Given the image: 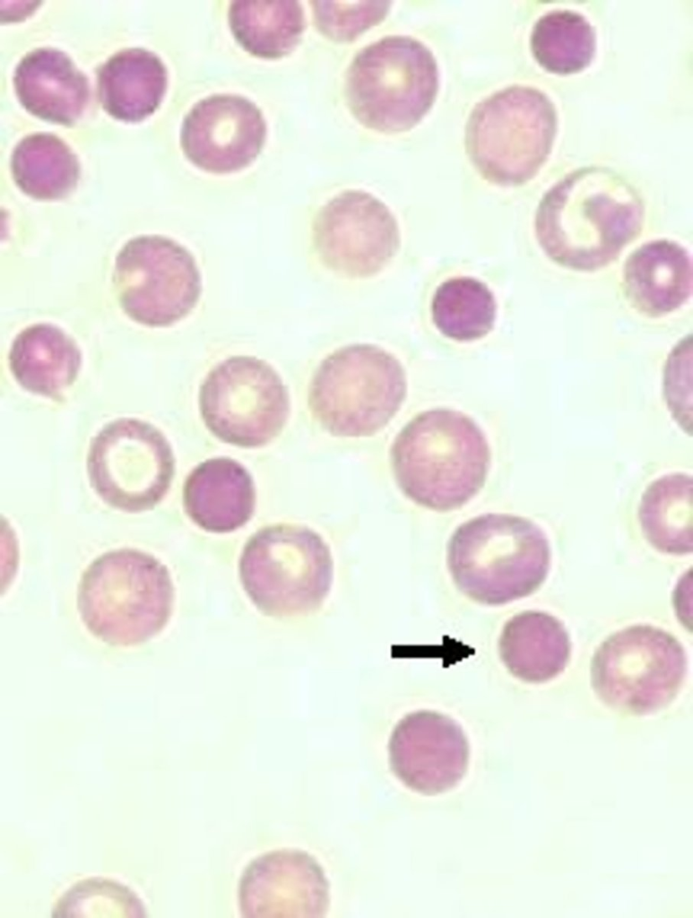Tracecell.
<instances>
[{"label":"cell","mask_w":693,"mask_h":918,"mask_svg":"<svg viewBox=\"0 0 693 918\" xmlns=\"http://www.w3.org/2000/svg\"><path fill=\"white\" fill-rule=\"evenodd\" d=\"M644 206L623 177L602 166L567 174L542 197L535 230L545 253L572 269L590 271L612 261L639 232Z\"/></svg>","instance_id":"cell-1"},{"label":"cell","mask_w":693,"mask_h":918,"mask_svg":"<svg viewBox=\"0 0 693 918\" xmlns=\"http://www.w3.org/2000/svg\"><path fill=\"white\" fill-rule=\"evenodd\" d=\"M532 52L546 70L571 74L586 67L596 48L593 26L580 13L552 10L541 15L531 34Z\"/></svg>","instance_id":"cell-27"},{"label":"cell","mask_w":693,"mask_h":918,"mask_svg":"<svg viewBox=\"0 0 693 918\" xmlns=\"http://www.w3.org/2000/svg\"><path fill=\"white\" fill-rule=\"evenodd\" d=\"M407 393L405 370L391 352L353 343L326 356L309 387L308 403L319 424L335 437H369L385 428Z\"/></svg>","instance_id":"cell-5"},{"label":"cell","mask_w":693,"mask_h":918,"mask_svg":"<svg viewBox=\"0 0 693 918\" xmlns=\"http://www.w3.org/2000/svg\"><path fill=\"white\" fill-rule=\"evenodd\" d=\"M229 19L238 42L263 58L288 55L304 29L302 8L295 1H235Z\"/></svg>","instance_id":"cell-23"},{"label":"cell","mask_w":693,"mask_h":918,"mask_svg":"<svg viewBox=\"0 0 693 918\" xmlns=\"http://www.w3.org/2000/svg\"><path fill=\"white\" fill-rule=\"evenodd\" d=\"M187 515L212 533H229L251 518L256 490L249 472L237 461L218 457L196 466L183 491Z\"/></svg>","instance_id":"cell-17"},{"label":"cell","mask_w":693,"mask_h":918,"mask_svg":"<svg viewBox=\"0 0 693 918\" xmlns=\"http://www.w3.org/2000/svg\"><path fill=\"white\" fill-rule=\"evenodd\" d=\"M259 109L236 95H214L197 102L184 119L181 145L197 167L230 173L250 164L265 138Z\"/></svg>","instance_id":"cell-15"},{"label":"cell","mask_w":693,"mask_h":918,"mask_svg":"<svg viewBox=\"0 0 693 918\" xmlns=\"http://www.w3.org/2000/svg\"><path fill=\"white\" fill-rule=\"evenodd\" d=\"M391 769L408 788L425 795L445 792L464 776L469 743L461 726L437 712L405 715L388 743Z\"/></svg>","instance_id":"cell-14"},{"label":"cell","mask_w":693,"mask_h":918,"mask_svg":"<svg viewBox=\"0 0 693 918\" xmlns=\"http://www.w3.org/2000/svg\"><path fill=\"white\" fill-rule=\"evenodd\" d=\"M683 340L670 355L664 376V393L673 416L692 430V342Z\"/></svg>","instance_id":"cell-29"},{"label":"cell","mask_w":693,"mask_h":918,"mask_svg":"<svg viewBox=\"0 0 693 918\" xmlns=\"http://www.w3.org/2000/svg\"><path fill=\"white\" fill-rule=\"evenodd\" d=\"M431 316L437 329L446 338L473 342L493 328L497 303L492 291L482 281L467 276L454 277L436 289Z\"/></svg>","instance_id":"cell-26"},{"label":"cell","mask_w":693,"mask_h":918,"mask_svg":"<svg viewBox=\"0 0 693 918\" xmlns=\"http://www.w3.org/2000/svg\"><path fill=\"white\" fill-rule=\"evenodd\" d=\"M550 561L544 533L522 516L487 513L460 524L447 545V565L471 599L500 605L537 590Z\"/></svg>","instance_id":"cell-3"},{"label":"cell","mask_w":693,"mask_h":918,"mask_svg":"<svg viewBox=\"0 0 693 918\" xmlns=\"http://www.w3.org/2000/svg\"><path fill=\"white\" fill-rule=\"evenodd\" d=\"M316 27L329 39L351 41L387 14L391 2H325L314 1Z\"/></svg>","instance_id":"cell-28"},{"label":"cell","mask_w":693,"mask_h":918,"mask_svg":"<svg viewBox=\"0 0 693 918\" xmlns=\"http://www.w3.org/2000/svg\"><path fill=\"white\" fill-rule=\"evenodd\" d=\"M390 456L402 492L437 512L460 508L473 498L490 465L482 429L465 413L448 408L412 418L394 437Z\"/></svg>","instance_id":"cell-2"},{"label":"cell","mask_w":693,"mask_h":918,"mask_svg":"<svg viewBox=\"0 0 693 918\" xmlns=\"http://www.w3.org/2000/svg\"><path fill=\"white\" fill-rule=\"evenodd\" d=\"M556 130L549 97L533 87L514 85L475 106L466 125L465 148L484 178L515 186L533 178L544 163Z\"/></svg>","instance_id":"cell-6"},{"label":"cell","mask_w":693,"mask_h":918,"mask_svg":"<svg viewBox=\"0 0 693 918\" xmlns=\"http://www.w3.org/2000/svg\"><path fill=\"white\" fill-rule=\"evenodd\" d=\"M499 653L508 671L533 683L550 680L566 668L570 641L564 625L546 612L527 611L505 625Z\"/></svg>","instance_id":"cell-20"},{"label":"cell","mask_w":693,"mask_h":918,"mask_svg":"<svg viewBox=\"0 0 693 918\" xmlns=\"http://www.w3.org/2000/svg\"><path fill=\"white\" fill-rule=\"evenodd\" d=\"M11 168L19 187L38 199H56L75 186L79 162L69 146L50 133H35L14 147Z\"/></svg>","instance_id":"cell-24"},{"label":"cell","mask_w":693,"mask_h":918,"mask_svg":"<svg viewBox=\"0 0 693 918\" xmlns=\"http://www.w3.org/2000/svg\"><path fill=\"white\" fill-rule=\"evenodd\" d=\"M202 418L220 440L240 447L264 446L279 435L290 411L277 371L254 356H231L213 367L199 394Z\"/></svg>","instance_id":"cell-10"},{"label":"cell","mask_w":693,"mask_h":918,"mask_svg":"<svg viewBox=\"0 0 693 918\" xmlns=\"http://www.w3.org/2000/svg\"><path fill=\"white\" fill-rule=\"evenodd\" d=\"M643 532L657 550L671 554L692 551V478L668 474L654 481L639 507Z\"/></svg>","instance_id":"cell-25"},{"label":"cell","mask_w":693,"mask_h":918,"mask_svg":"<svg viewBox=\"0 0 693 918\" xmlns=\"http://www.w3.org/2000/svg\"><path fill=\"white\" fill-rule=\"evenodd\" d=\"M624 285L628 300L643 314L659 316L671 312L691 292L689 255L668 240L645 244L627 260Z\"/></svg>","instance_id":"cell-19"},{"label":"cell","mask_w":693,"mask_h":918,"mask_svg":"<svg viewBox=\"0 0 693 918\" xmlns=\"http://www.w3.org/2000/svg\"><path fill=\"white\" fill-rule=\"evenodd\" d=\"M438 71L431 51L405 36L384 38L363 48L346 77V98L356 118L382 133L417 125L431 108Z\"/></svg>","instance_id":"cell-7"},{"label":"cell","mask_w":693,"mask_h":918,"mask_svg":"<svg viewBox=\"0 0 693 918\" xmlns=\"http://www.w3.org/2000/svg\"><path fill=\"white\" fill-rule=\"evenodd\" d=\"M81 354L74 342L50 325H35L22 331L10 351V367L25 389L54 396L76 377Z\"/></svg>","instance_id":"cell-22"},{"label":"cell","mask_w":693,"mask_h":918,"mask_svg":"<svg viewBox=\"0 0 693 918\" xmlns=\"http://www.w3.org/2000/svg\"><path fill=\"white\" fill-rule=\"evenodd\" d=\"M113 282L121 307L133 320L168 326L186 316L202 292L192 254L173 239L143 236L118 253Z\"/></svg>","instance_id":"cell-11"},{"label":"cell","mask_w":693,"mask_h":918,"mask_svg":"<svg viewBox=\"0 0 693 918\" xmlns=\"http://www.w3.org/2000/svg\"><path fill=\"white\" fill-rule=\"evenodd\" d=\"M173 601L167 567L152 555L122 549L88 567L79 584L77 607L92 635L108 645L129 646L162 630Z\"/></svg>","instance_id":"cell-4"},{"label":"cell","mask_w":693,"mask_h":918,"mask_svg":"<svg viewBox=\"0 0 693 918\" xmlns=\"http://www.w3.org/2000/svg\"><path fill=\"white\" fill-rule=\"evenodd\" d=\"M682 645L670 633L636 625L610 636L595 652L592 685L608 705L632 713H648L667 705L686 672Z\"/></svg>","instance_id":"cell-9"},{"label":"cell","mask_w":693,"mask_h":918,"mask_svg":"<svg viewBox=\"0 0 693 918\" xmlns=\"http://www.w3.org/2000/svg\"><path fill=\"white\" fill-rule=\"evenodd\" d=\"M239 900L247 917H322L328 906V884L307 853L277 851L247 869Z\"/></svg>","instance_id":"cell-16"},{"label":"cell","mask_w":693,"mask_h":918,"mask_svg":"<svg viewBox=\"0 0 693 918\" xmlns=\"http://www.w3.org/2000/svg\"><path fill=\"white\" fill-rule=\"evenodd\" d=\"M312 243L334 273L365 279L382 272L401 245L399 224L381 200L361 190L342 192L323 205L312 223Z\"/></svg>","instance_id":"cell-13"},{"label":"cell","mask_w":693,"mask_h":918,"mask_svg":"<svg viewBox=\"0 0 693 918\" xmlns=\"http://www.w3.org/2000/svg\"><path fill=\"white\" fill-rule=\"evenodd\" d=\"M167 85V70L153 52L128 48L112 55L98 73L99 95L113 117L136 121L152 113Z\"/></svg>","instance_id":"cell-21"},{"label":"cell","mask_w":693,"mask_h":918,"mask_svg":"<svg viewBox=\"0 0 693 918\" xmlns=\"http://www.w3.org/2000/svg\"><path fill=\"white\" fill-rule=\"evenodd\" d=\"M13 82L30 112L57 123L75 121L89 98L86 76L65 52L54 48L28 52L15 68Z\"/></svg>","instance_id":"cell-18"},{"label":"cell","mask_w":693,"mask_h":918,"mask_svg":"<svg viewBox=\"0 0 693 918\" xmlns=\"http://www.w3.org/2000/svg\"><path fill=\"white\" fill-rule=\"evenodd\" d=\"M328 545L313 530L275 524L256 532L239 560L243 587L254 604L274 617L307 614L327 596L333 581Z\"/></svg>","instance_id":"cell-8"},{"label":"cell","mask_w":693,"mask_h":918,"mask_svg":"<svg viewBox=\"0 0 693 918\" xmlns=\"http://www.w3.org/2000/svg\"><path fill=\"white\" fill-rule=\"evenodd\" d=\"M92 487L110 506L139 512L155 506L174 474V457L165 437L134 419L108 424L94 437L88 455Z\"/></svg>","instance_id":"cell-12"}]
</instances>
